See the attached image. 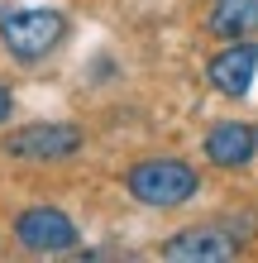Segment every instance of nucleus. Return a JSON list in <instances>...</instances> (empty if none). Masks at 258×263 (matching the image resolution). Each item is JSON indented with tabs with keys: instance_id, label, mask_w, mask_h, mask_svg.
<instances>
[{
	"instance_id": "obj_6",
	"label": "nucleus",
	"mask_w": 258,
	"mask_h": 263,
	"mask_svg": "<svg viewBox=\"0 0 258 263\" xmlns=\"http://www.w3.org/2000/svg\"><path fill=\"white\" fill-rule=\"evenodd\" d=\"M253 72H258V48L253 43H234V48H225L210 58V86L220 91V96H249V86H253Z\"/></svg>"
},
{
	"instance_id": "obj_3",
	"label": "nucleus",
	"mask_w": 258,
	"mask_h": 263,
	"mask_svg": "<svg viewBox=\"0 0 258 263\" xmlns=\"http://www.w3.org/2000/svg\"><path fill=\"white\" fill-rule=\"evenodd\" d=\"M0 148H5L10 158H19V163H63V158H72V153L82 148V129L43 120V125H24V129L5 134Z\"/></svg>"
},
{
	"instance_id": "obj_2",
	"label": "nucleus",
	"mask_w": 258,
	"mask_h": 263,
	"mask_svg": "<svg viewBox=\"0 0 258 263\" xmlns=\"http://www.w3.org/2000/svg\"><path fill=\"white\" fill-rule=\"evenodd\" d=\"M67 29L72 24L63 10H10L0 20V43L14 63H43L67 39Z\"/></svg>"
},
{
	"instance_id": "obj_1",
	"label": "nucleus",
	"mask_w": 258,
	"mask_h": 263,
	"mask_svg": "<svg viewBox=\"0 0 258 263\" xmlns=\"http://www.w3.org/2000/svg\"><path fill=\"white\" fill-rule=\"evenodd\" d=\"M125 187H129V196L139 206L168 211V206H182V201H191L201 192V177L182 158H148V163H134L125 173Z\"/></svg>"
},
{
	"instance_id": "obj_8",
	"label": "nucleus",
	"mask_w": 258,
	"mask_h": 263,
	"mask_svg": "<svg viewBox=\"0 0 258 263\" xmlns=\"http://www.w3.org/2000/svg\"><path fill=\"white\" fill-rule=\"evenodd\" d=\"M206 29L215 39H249L258 34V0H215L206 14Z\"/></svg>"
},
{
	"instance_id": "obj_7",
	"label": "nucleus",
	"mask_w": 258,
	"mask_h": 263,
	"mask_svg": "<svg viewBox=\"0 0 258 263\" xmlns=\"http://www.w3.org/2000/svg\"><path fill=\"white\" fill-rule=\"evenodd\" d=\"M258 153V134L249 125H215L206 134V158L215 163V167H244L249 158Z\"/></svg>"
},
{
	"instance_id": "obj_4",
	"label": "nucleus",
	"mask_w": 258,
	"mask_h": 263,
	"mask_svg": "<svg viewBox=\"0 0 258 263\" xmlns=\"http://www.w3.org/2000/svg\"><path fill=\"white\" fill-rule=\"evenodd\" d=\"M14 239H19L29 254H67L72 244H77V225H72V215L53 211V206H34V211H19Z\"/></svg>"
},
{
	"instance_id": "obj_9",
	"label": "nucleus",
	"mask_w": 258,
	"mask_h": 263,
	"mask_svg": "<svg viewBox=\"0 0 258 263\" xmlns=\"http://www.w3.org/2000/svg\"><path fill=\"white\" fill-rule=\"evenodd\" d=\"M14 115V96H10V86H0V125Z\"/></svg>"
},
{
	"instance_id": "obj_5",
	"label": "nucleus",
	"mask_w": 258,
	"mask_h": 263,
	"mask_svg": "<svg viewBox=\"0 0 258 263\" xmlns=\"http://www.w3.org/2000/svg\"><path fill=\"white\" fill-rule=\"evenodd\" d=\"M234 254H239V239L215 225H191L163 244V258H172V263H225Z\"/></svg>"
}]
</instances>
